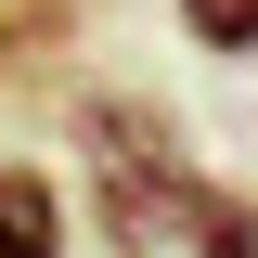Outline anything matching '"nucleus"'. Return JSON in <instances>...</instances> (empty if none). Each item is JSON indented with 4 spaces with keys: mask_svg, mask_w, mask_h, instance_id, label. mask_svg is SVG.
<instances>
[{
    "mask_svg": "<svg viewBox=\"0 0 258 258\" xmlns=\"http://www.w3.org/2000/svg\"><path fill=\"white\" fill-rule=\"evenodd\" d=\"M78 168H91V220H103V258H155L181 245L194 220V155H181V129L155 116L142 91H91L78 103Z\"/></svg>",
    "mask_w": 258,
    "mask_h": 258,
    "instance_id": "obj_1",
    "label": "nucleus"
},
{
    "mask_svg": "<svg viewBox=\"0 0 258 258\" xmlns=\"http://www.w3.org/2000/svg\"><path fill=\"white\" fill-rule=\"evenodd\" d=\"M0 258H64V194H52V168H0Z\"/></svg>",
    "mask_w": 258,
    "mask_h": 258,
    "instance_id": "obj_2",
    "label": "nucleus"
},
{
    "mask_svg": "<svg viewBox=\"0 0 258 258\" xmlns=\"http://www.w3.org/2000/svg\"><path fill=\"white\" fill-rule=\"evenodd\" d=\"M168 13H181L194 52H220V64H245V52H258V0H168Z\"/></svg>",
    "mask_w": 258,
    "mask_h": 258,
    "instance_id": "obj_3",
    "label": "nucleus"
},
{
    "mask_svg": "<svg viewBox=\"0 0 258 258\" xmlns=\"http://www.w3.org/2000/svg\"><path fill=\"white\" fill-rule=\"evenodd\" d=\"M181 245H194V258H258L245 194H220V181H207V194H194V220H181Z\"/></svg>",
    "mask_w": 258,
    "mask_h": 258,
    "instance_id": "obj_4",
    "label": "nucleus"
}]
</instances>
